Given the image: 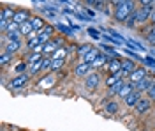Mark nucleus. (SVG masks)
<instances>
[{"label":"nucleus","instance_id":"28","mask_svg":"<svg viewBox=\"0 0 155 131\" xmlns=\"http://www.w3.org/2000/svg\"><path fill=\"white\" fill-rule=\"evenodd\" d=\"M64 66H65V60H62V59H53V62H51V73H58Z\"/></svg>","mask_w":155,"mask_h":131},{"label":"nucleus","instance_id":"8","mask_svg":"<svg viewBox=\"0 0 155 131\" xmlns=\"http://www.w3.org/2000/svg\"><path fill=\"white\" fill-rule=\"evenodd\" d=\"M53 34H55V27H53V25H46L42 30H39L37 36H39V39H41V44H46L48 41L53 39V37H55Z\"/></svg>","mask_w":155,"mask_h":131},{"label":"nucleus","instance_id":"36","mask_svg":"<svg viewBox=\"0 0 155 131\" xmlns=\"http://www.w3.org/2000/svg\"><path fill=\"white\" fill-rule=\"evenodd\" d=\"M145 96H146V98H150V99L155 103V83L152 85V87H150V89H148V92H146Z\"/></svg>","mask_w":155,"mask_h":131},{"label":"nucleus","instance_id":"6","mask_svg":"<svg viewBox=\"0 0 155 131\" xmlns=\"http://www.w3.org/2000/svg\"><path fill=\"white\" fill-rule=\"evenodd\" d=\"M152 106H153V101L150 99V98H146V96H143L141 101L136 105L134 112L137 113V115H145V113H148V112L152 110Z\"/></svg>","mask_w":155,"mask_h":131},{"label":"nucleus","instance_id":"14","mask_svg":"<svg viewBox=\"0 0 155 131\" xmlns=\"http://www.w3.org/2000/svg\"><path fill=\"white\" fill-rule=\"evenodd\" d=\"M102 105H104V113L106 115H116L118 110H120V106H118V103L115 99H106Z\"/></svg>","mask_w":155,"mask_h":131},{"label":"nucleus","instance_id":"30","mask_svg":"<svg viewBox=\"0 0 155 131\" xmlns=\"http://www.w3.org/2000/svg\"><path fill=\"white\" fill-rule=\"evenodd\" d=\"M125 27H129V29H134V27H137V18H136V11L129 16V20L125 21Z\"/></svg>","mask_w":155,"mask_h":131},{"label":"nucleus","instance_id":"17","mask_svg":"<svg viewBox=\"0 0 155 131\" xmlns=\"http://www.w3.org/2000/svg\"><path fill=\"white\" fill-rule=\"evenodd\" d=\"M14 14H16V9H14V7H11V5H4V7H2V14H0V20L12 21L14 20Z\"/></svg>","mask_w":155,"mask_h":131},{"label":"nucleus","instance_id":"40","mask_svg":"<svg viewBox=\"0 0 155 131\" xmlns=\"http://www.w3.org/2000/svg\"><path fill=\"white\" fill-rule=\"evenodd\" d=\"M111 2H113V5H120V4H124V2H127V0H111Z\"/></svg>","mask_w":155,"mask_h":131},{"label":"nucleus","instance_id":"34","mask_svg":"<svg viewBox=\"0 0 155 131\" xmlns=\"http://www.w3.org/2000/svg\"><path fill=\"white\" fill-rule=\"evenodd\" d=\"M127 44H129V48H132V50H141L143 51V46H141L137 41H134V39H127Z\"/></svg>","mask_w":155,"mask_h":131},{"label":"nucleus","instance_id":"33","mask_svg":"<svg viewBox=\"0 0 155 131\" xmlns=\"http://www.w3.org/2000/svg\"><path fill=\"white\" fill-rule=\"evenodd\" d=\"M51 62H53V59H51V57H44V62H42V73L51 71Z\"/></svg>","mask_w":155,"mask_h":131},{"label":"nucleus","instance_id":"42","mask_svg":"<svg viewBox=\"0 0 155 131\" xmlns=\"http://www.w3.org/2000/svg\"><path fill=\"white\" fill-rule=\"evenodd\" d=\"M83 11H87V12L90 14V16H95V12H94V11H90V9H83Z\"/></svg>","mask_w":155,"mask_h":131},{"label":"nucleus","instance_id":"12","mask_svg":"<svg viewBox=\"0 0 155 131\" xmlns=\"http://www.w3.org/2000/svg\"><path fill=\"white\" fill-rule=\"evenodd\" d=\"M141 98H143V94H141L139 91H134L132 94H129L125 99H124V103H125L127 108H136V105L141 101Z\"/></svg>","mask_w":155,"mask_h":131},{"label":"nucleus","instance_id":"5","mask_svg":"<svg viewBox=\"0 0 155 131\" xmlns=\"http://www.w3.org/2000/svg\"><path fill=\"white\" fill-rule=\"evenodd\" d=\"M152 12L153 7H145V5H139V9H136V18H137V25H145L150 21L152 18Z\"/></svg>","mask_w":155,"mask_h":131},{"label":"nucleus","instance_id":"10","mask_svg":"<svg viewBox=\"0 0 155 131\" xmlns=\"http://www.w3.org/2000/svg\"><path fill=\"white\" fill-rule=\"evenodd\" d=\"M148 76V73H146V69L143 67V66H137L132 73H130V76H129V81H132V83H139V81L143 80V78H146Z\"/></svg>","mask_w":155,"mask_h":131},{"label":"nucleus","instance_id":"20","mask_svg":"<svg viewBox=\"0 0 155 131\" xmlns=\"http://www.w3.org/2000/svg\"><path fill=\"white\" fill-rule=\"evenodd\" d=\"M99 53H101V51L97 50V48H92V50L88 51V53H87V55H85V57H83V59H81L79 62H87V64H94V62H95V59L99 57Z\"/></svg>","mask_w":155,"mask_h":131},{"label":"nucleus","instance_id":"7","mask_svg":"<svg viewBox=\"0 0 155 131\" xmlns=\"http://www.w3.org/2000/svg\"><path fill=\"white\" fill-rule=\"evenodd\" d=\"M92 64H87V62H78L74 66V76L76 78H87L88 74L92 73Z\"/></svg>","mask_w":155,"mask_h":131},{"label":"nucleus","instance_id":"15","mask_svg":"<svg viewBox=\"0 0 155 131\" xmlns=\"http://www.w3.org/2000/svg\"><path fill=\"white\" fill-rule=\"evenodd\" d=\"M30 23H32V27H34V30L35 32L42 30V29L46 27V20H44L42 16H37V14H34V16L30 18Z\"/></svg>","mask_w":155,"mask_h":131},{"label":"nucleus","instance_id":"16","mask_svg":"<svg viewBox=\"0 0 155 131\" xmlns=\"http://www.w3.org/2000/svg\"><path fill=\"white\" fill-rule=\"evenodd\" d=\"M19 32H21V36H23V37H27V39L32 37L34 34H37V32L34 30V27H32V23H30V21H25L23 25H19Z\"/></svg>","mask_w":155,"mask_h":131},{"label":"nucleus","instance_id":"25","mask_svg":"<svg viewBox=\"0 0 155 131\" xmlns=\"http://www.w3.org/2000/svg\"><path fill=\"white\" fill-rule=\"evenodd\" d=\"M69 55V50H67V44L64 46V48H60V50H57L53 55H51V59H62V60H65Z\"/></svg>","mask_w":155,"mask_h":131},{"label":"nucleus","instance_id":"41","mask_svg":"<svg viewBox=\"0 0 155 131\" xmlns=\"http://www.w3.org/2000/svg\"><path fill=\"white\" fill-rule=\"evenodd\" d=\"M150 21H152V25H155V7H153V12H152V18H150Z\"/></svg>","mask_w":155,"mask_h":131},{"label":"nucleus","instance_id":"11","mask_svg":"<svg viewBox=\"0 0 155 131\" xmlns=\"http://www.w3.org/2000/svg\"><path fill=\"white\" fill-rule=\"evenodd\" d=\"M104 71H107V74H116L122 71V60L120 59H109L107 64L104 66Z\"/></svg>","mask_w":155,"mask_h":131},{"label":"nucleus","instance_id":"19","mask_svg":"<svg viewBox=\"0 0 155 131\" xmlns=\"http://www.w3.org/2000/svg\"><path fill=\"white\" fill-rule=\"evenodd\" d=\"M92 48H94V46H92V44H88V43L76 44V55H78V59L81 60V59H83V57H85V55H87L88 51L92 50Z\"/></svg>","mask_w":155,"mask_h":131},{"label":"nucleus","instance_id":"4","mask_svg":"<svg viewBox=\"0 0 155 131\" xmlns=\"http://www.w3.org/2000/svg\"><path fill=\"white\" fill-rule=\"evenodd\" d=\"M23 48V43L21 39H5L4 36H2V50L11 53V55H16L18 51H21Z\"/></svg>","mask_w":155,"mask_h":131},{"label":"nucleus","instance_id":"26","mask_svg":"<svg viewBox=\"0 0 155 131\" xmlns=\"http://www.w3.org/2000/svg\"><path fill=\"white\" fill-rule=\"evenodd\" d=\"M55 27H57V30H60V32H62V36H69V37L72 36V27H71V25H64V23H57Z\"/></svg>","mask_w":155,"mask_h":131},{"label":"nucleus","instance_id":"27","mask_svg":"<svg viewBox=\"0 0 155 131\" xmlns=\"http://www.w3.org/2000/svg\"><path fill=\"white\" fill-rule=\"evenodd\" d=\"M101 50L106 51L107 55H111L113 59H118V53H116V50L113 48V44H106V43H102V44H101Z\"/></svg>","mask_w":155,"mask_h":131},{"label":"nucleus","instance_id":"1","mask_svg":"<svg viewBox=\"0 0 155 131\" xmlns=\"http://www.w3.org/2000/svg\"><path fill=\"white\" fill-rule=\"evenodd\" d=\"M134 11H136V0H127V2H124V4H120V5L115 7L113 18H115L116 21H120V23L125 25V21L129 20V16H130Z\"/></svg>","mask_w":155,"mask_h":131},{"label":"nucleus","instance_id":"18","mask_svg":"<svg viewBox=\"0 0 155 131\" xmlns=\"http://www.w3.org/2000/svg\"><path fill=\"white\" fill-rule=\"evenodd\" d=\"M39 46H42V44H41V39H39L37 34H34L32 37L27 39V51H35Z\"/></svg>","mask_w":155,"mask_h":131},{"label":"nucleus","instance_id":"2","mask_svg":"<svg viewBox=\"0 0 155 131\" xmlns=\"http://www.w3.org/2000/svg\"><path fill=\"white\" fill-rule=\"evenodd\" d=\"M101 83H102V74H101V71H92L87 78L83 80V85H85V91L87 92H95Z\"/></svg>","mask_w":155,"mask_h":131},{"label":"nucleus","instance_id":"22","mask_svg":"<svg viewBox=\"0 0 155 131\" xmlns=\"http://www.w3.org/2000/svg\"><path fill=\"white\" fill-rule=\"evenodd\" d=\"M42 62H44V59L30 66V69H28V74H30V76H37L39 73H42Z\"/></svg>","mask_w":155,"mask_h":131},{"label":"nucleus","instance_id":"39","mask_svg":"<svg viewBox=\"0 0 155 131\" xmlns=\"http://www.w3.org/2000/svg\"><path fill=\"white\" fill-rule=\"evenodd\" d=\"M143 62L148 64V66H153V67H155V59H153V57H150V55H146L145 59H143Z\"/></svg>","mask_w":155,"mask_h":131},{"label":"nucleus","instance_id":"21","mask_svg":"<svg viewBox=\"0 0 155 131\" xmlns=\"http://www.w3.org/2000/svg\"><path fill=\"white\" fill-rule=\"evenodd\" d=\"M120 80H124V78L120 76V73H116V74H107V78L104 80V85H106V89H111V87L116 85Z\"/></svg>","mask_w":155,"mask_h":131},{"label":"nucleus","instance_id":"31","mask_svg":"<svg viewBox=\"0 0 155 131\" xmlns=\"http://www.w3.org/2000/svg\"><path fill=\"white\" fill-rule=\"evenodd\" d=\"M146 41L150 43V44H155V25H152L148 32H146Z\"/></svg>","mask_w":155,"mask_h":131},{"label":"nucleus","instance_id":"13","mask_svg":"<svg viewBox=\"0 0 155 131\" xmlns=\"http://www.w3.org/2000/svg\"><path fill=\"white\" fill-rule=\"evenodd\" d=\"M34 14H30V11L27 9H16V14H14V23H18V25H23L25 21H30V18H32Z\"/></svg>","mask_w":155,"mask_h":131},{"label":"nucleus","instance_id":"9","mask_svg":"<svg viewBox=\"0 0 155 131\" xmlns=\"http://www.w3.org/2000/svg\"><path fill=\"white\" fill-rule=\"evenodd\" d=\"M153 83H155V76L148 74V76H146V78H143L139 83H136V91H139L141 94H146V92H148V89H150Z\"/></svg>","mask_w":155,"mask_h":131},{"label":"nucleus","instance_id":"29","mask_svg":"<svg viewBox=\"0 0 155 131\" xmlns=\"http://www.w3.org/2000/svg\"><path fill=\"white\" fill-rule=\"evenodd\" d=\"M4 37H5V39H21L23 36H21V32H19V29H18V30H7L4 34Z\"/></svg>","mask_w":155,"mask_h":131},{"label":"nucleus","instance_id":"32","mask_svg":"<svg viewBox=\"0 0 155 131\" xmlns=\"http://www.w3.org/2000/svg\"><path fill=\"white\" fill-rule=\"evenodd\" d=\"M30 69V66H28V62H21V64H18L16 67H14V71L18 73V74H23V73H27V71Z\"/></svg>","mask_w":155,"mask_h":131},{"label":"nucleus","instance_id":"43","mask_svg":"<svg viewBox=\"0 0 155 131\" xmlns=\"http://www.w3.org/2000/svg\"><path fill=\"white\" fill-rule=\"evenodd\" d=\"M106 2H111V0H106Z\"/></svg>","mask_w":155,"mask_h":131},{"label":"nucleus","instance_id":"38","mask_svg":"<svg viewBox=\"0 0 155 131\" xmlns=\"http://www.w3.org/2000/svg\"><path fill=\"white\" fill-rule=\"evenodd\" d=\"M9 23H11V21H7V20H0V30L4 32V34L7 32V27H9Z\"/></svg>","mask_w":155,"mask_h":131},{"label":"nucleus","instance_id":"37","mask_svg":"<svg viewBox=\"0 0 155 131\" xmlns=\"http://www.w3.org/2000/svg\"><path fill=\"white\" fill-rule=\"evenodd\" d=\"M139 5H145V7H155V0H137Z\"/></svg>","mask_w":155,"mask_h":131},{"label":"nucleus","instance_id":"3","mask_svg":"<svg viewBox=\"0 0 155 131\" xmlns=\"http://www.w3.org/2000/svg\"><path fill=\"white\" fill-rule=\"evenodd\" d=\"M28 81H30V74H28V73L16 74V76H12V78H11L7 89H9V91H21V89H25V87H27V83H28Z\"/></svg>","mask_w":155,"mask_h":131},{"label":"nucleus","instance_id":"23","mask_svg":"<svg viewBox=\"0 0 155 131\" xmlns=\"http://www.w3.org/2000/svg\"><path fill=\"white\" fill-rule=\"evenodd\" d=\"M124 83H125V80H120L116 85H113L111 89H107V96H109V98L118 96V94H120V91H122V87H124Z\"/></svg>","mask_w":155,"mask_h":131},{"label":"nucleus","instance_id":"35","mask_svg":"<svg viewBox=\"0 0 155 131\" xmlns=\"http://www.w3.org/2000/svg\"><path fill=\"white\" fill-rule=\"evenodd\" d=\"M87 32H88V36H90V37H94V39H101V37H102V36H101V32L97 30V29H94V27H90Z\"/></svg>","mask_w":155,"mask_h":131},{"label":"nucleus","instance_id":"24","mask_svg":"<svg viewBox=\"0 0 155 131\" xmlns=\"http://www.w3.org/2000/svg\"><path fill=\"white\" fill-rule=\"evenodd\" d=\"M12 57H14V55H11V53L2 50V55H0V66H2V67H7L11 62H12Z\"/></svg>","mask_w":155,"mask_h":131}]
</instances>
